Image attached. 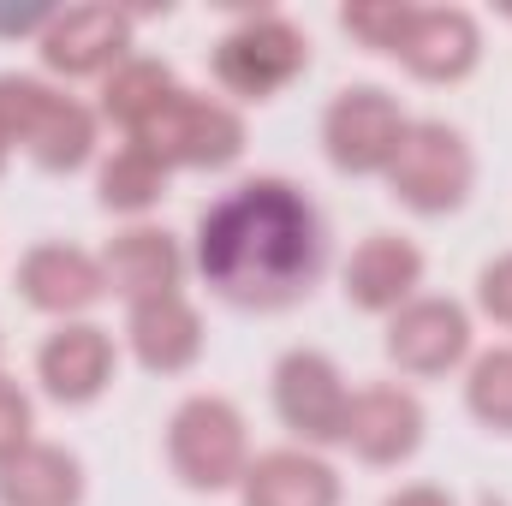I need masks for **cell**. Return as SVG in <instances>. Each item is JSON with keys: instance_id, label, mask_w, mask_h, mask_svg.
Returning <instances> with one entry per match:
<instances>
[{"instance_id": "obj_1", "label": "cell", "mask_w": 512, "mask_h": 506, "mask_svg": "<svg viewBox=\"0 0 512 506\" xmlns=\"http://www.w3.org/2000/svg\"><path fill=\"white\" fill-rule=\"evenodd\" d=\"M191 262L221 304L274 316L316 292L328 268V227L304 185L280 173H256L197 215Z\"/></svg>"}, {"instance_id": "obj_2", "label": "cell", "mask_w": 512, "mask_h": 506, "mask_svg": "<svg viewBox=\"0 0 512 506\" xmlns=\"http://www.w3.org/2000/svg\"><path fill=\"white\" fill-rule=\"evenodd\" d=\"M102 114L36 72H0V143L24 149L42 173H78L96 161Z\"/></svg>"}, {"instance_id": "obj_3", "label": "cell", "mask_w": 512, "mask_h": 506, "mask_svg": "<svg viewBox=\"0 0 512 506\" xmlns=\"http://www.w3.org/2000/svg\"><path fill=\"white\" fill-rule=\"evenodd\" d=\"M251 423L227 393H185L167 417V471L191 495H227L239 489L251 465Z\"/></svg>"}, {"instance_id": "obj_4", "label": "cell", "mask_w": 512, "mask_h": 506, "mask_svg": "<svg viewBox=\"0 0 512 506\" xmlns=\"http://www.w3.org/2000/svg\"><path fill=\"white\" fill-rule=\"evenodd\" d=\"M387 197L423 221L435 215H459L477 191V155H471V137L447 120H411L393 167L382 173Z\"/></svg>"}, {"instance_id": "obj_5", "label": "cell", "mask_w": 512, "mask_h": 506, "mask_svg": "<svg viewBox=\"0 0 512 506\" xmlns=\"http://www.w3.org/2000/svg\"><path fill=\"white\" fill-rule=\"evenodd\" d=\"M209 72L239 102H274L310 72V36L286 12H245L209 54Z\"/></svg>"}, {"instance_id": "obj_6", "label": "cell", "mask_w": 512, "mask_h": 506, "mask_svg": "<svg viewBox=\"0 0 512 506\" xmlns=\"http://www.w3.org/2000/svg\"><path fill=\"white\" fill-rule=\"evenodd\" d=\"M411 131V114L382 84H346L322 108V155L346 179H382Z\"/></svg>"}, {"instance_id": "obj_7", "label": "cell", "mask_w": 512, "mask_h": 506, "mask_svg": "<svg viewBox=\"0 0 512 506\" xmlns=\"http://www.w3.org/2000/svg\"><path fill=\"white\" fill-rule=\"evenodd\" d=\"M268 399L280 429L292 435V447H340L346 441V411H352V387L340 376V364L316 346H292L280 352L274 376H268Z\"/></svg>"}, {"instance_id": "obj_8", "label": "cell", "mask_w": 512, "mask_h": 506, "mask_svg": "<svg viewBox=\"0 0 512 506\" xmlns=\"http://www.w3.org/2000/svg\"><path fill=\"white\" fill-rule=\"evenodd\" d=\"M131 143H149L167 161V173H221V167H233L245 155L251 131H245V114L233 102L179 84V96L161 108V120L143 137H131Z\"/></svg>"}, {"instance_id": "obj_9", "label": "cell", "mask_w": 512, "mask_h": 506, "mask_svg": "<svg viewBox=\"0 0 512 506\" xmlns=\"http://www.w3.org/2000/svg\"><path fill=\"white\" fill-rule=\"evenodd\" d=\"M387 364L405 381H441L453 370H465L477 358V328H471V310L459 298H435V292H417L405 310L387 316L382 334Z\"/></svg>"}, {"instance_id": "obj_10", "label": "cell", "mask_w": 512, "mask_h": 506, "mask_svg": "<svg viewBox=\"0 0 512 506\" xmlns=\"http://www.w3.org/2000/svg\"><path fill=\"white\" fill-rule=\"evenodd\" d=\"M423 435H429L423 399H417L411 387H399V381H370V387L352 393L346 441H340V447H352V459L370 465V471H399V465L417 459Z\"/></svg>"}, {"instance_id": "obj_11", "label": "cell", "mask_w": 512, "mask_h": 506, "mask_svg": "<svg viewBox=\"0 0 512 506\" xmlns=\"http://www.w3.org/2000/svg\"><path fill=\"white\" fill-rule=\"evenodd\" d=\"M12 286H18V298H24L36 316H54V322H84V316L108 298L102 256L84 251V245H66V239L30 245V251L18 256Z\"/></svg>"}, {"instance_id": "obj_12", "label": "cell", "mask_w": 512, "mask_h": 506, "mask_svg": "<svg viewBox=\"0 0 512 506\" xmlns=\"http://www.w3.org/2000/svg\"><path fill=\"white\" fill-rule=\"evenodd\" d=\"M120 376V346L102 322H54V334L36 346V381L54 405L66 411H84L96 405Z\"/></svg>"}, {"instance_id": "obj_13", "label": "cell", "mask_w": 512, "mask_h": 506, "mask_svg": "<svg viewBox=\"0 0 512 506\" xmlns=\"http://www.w3.org/2000/svg\"><path fill=\"white\" fill-rule=\"evenodd\" d=\"M36 54L54 78H108L131 60V12L126 6H60L36 36Z\"/></svg>"}, {"instance_id": "obj_14", "label": "cell", "mask_w": 512, "mask_h": 506, "mask_svg": "<svg viewBox=\"0 0 512 506\" xmlns=\"http://www.w3.org/2000/svg\"><path fill=\"white\" fill-rule=\"evenodd\" d=\"M393 60L417 84H465L483 66V24L465 6H411Z\"/></svg>"}, {"instance_id": "obj_15", "label": "cell", "mask_w": 512, "mask_h": 506, "mask_svg": "<svg viewBox=\"0 0 512 506\" xmlns=\"http://www.w3.org/2000/svg\"><path fill=\"white\" fill-rule=\"evenodd\" d=\"M203 346H209V328H203V310L185 292L126 304V352L137 370H149V376H185V370L203 364Z\"/></svg>"}, {"instance_id": "obj_16", "label": "cell", "mask_w": 512, "mask_h": 506, "mask_svg": "<svg viewBox=\"0 0 512 506\" xmlns=\"http://www.w3.org/2000/svg\"><path fill=\"white\" fill-rule=\"evenodd\" d=\"M423 251L405 233H370L340 268V292L364 316H393L423 292Z\"/></svg>"}, {"instance_id": "obj_17", "label": "cell", "mask_w": 512, "mask_h": 506, "mask_svg": "<svg viewBox=\"0 0 512 506\" xmlns=\"http://www.w3.org/2000/svg\"><path fill=\"white\" fill-rule=\"evenodd\" d=\"M185 268H191L185 245H179L167 227H155V221H131V227H120V233L108 239V251H102L108 292H120L126 304L185 292Z\"/></svg>"}, {"instance_id": "obj_18", "label": "cell", "mask_w": 512, "mask_h": 506, "mask_svg": "<svg viewBox=\"0 0 512 506\" xmlns=\"http://www.w3.org/2000/svg\"><path fill=\"white\" fill-rule=\"evenodd\" d=\"M340 495V471L310 447H268L239 477V506H340Z\"/></svg>"}, {"instance_id": "obj_19", "label": "cell", "mask_w": 512, "mask_h": 506, "mask_svg": "<svg viewBox=\"0 0 512 506\" xmlns=\"http://www.w3.org/2000/svg\"><path fill=\"white\" fill-rule=\"evenodd\" d=\"M84 459L60 441H30L0 465V506H84Z\"/></svg>"}, {"instance_id": "obj_20", "label": "cell", "mask_w": 512, "mask_h": 506, "mask_svg": "<svg viewBox=\"0 0 512 506\" xmlns=\"http://www.w3.org/2000/svg\"><path fill=\"white\" fill-rule=\"evenodd\" d=\"M173 96H179L173 66H167V60H149V54H131L126 66H114V72L102 78L96 114H102L108 126H120L126 137H143V131L161 120V108H167Z\"/></svg>"}, {"instance_id": "obj_21", "label": "cell", "mask_w": 512, "mask_h": 506, "mask_svg": "<svg viewBox=\"0 0 512 506\" xmlns=\"http://www.w3.org/2000/svg\"><path fill=\"white\" fill-rule=\"evenodd\" d=\"M167 185H173L167 161L149 143H131V137L114 155H102V167H96V203L108 215H126V221H149L161 209Z\"/></svg>"}, {"instance_id": "obj_22", "label": "cell", "mask_w": 512, "mask_h": 506, "mask_svg": "<svg viewBox=\"0 0 512 506\" xmlns=\"http://www.w3.org/2000/svg\"><path fill=\"white\" fill-rule=\"evenodd\" d=\"M465 411L489 435H512V346H489L465 364Z\"/></svg>"}, {"instance_id": "obj_23", "label": "cell", "mask_w": 512, "mask_h": 506, "mask_svg": "<svg viewBox=\"0 0 512 506\" xmlns=\"http://www.w3.org/2000/svg\"><path fill=\"white\" fill-rule=\"evenodd\" d=\"M405 24H411V0H352V6H340V30L370 54H393Z\"/></svg>"}, {"instance_id": "obj_24", "label": "cell", "mask_w": 512, "mask_h": 506, "mask_svg": "<svg viewBox=\"0 0 512 506\" xmlns=\"http://www.w3.org/2000/svg\"><path fill=\"white\" fill-rule=\"evenodd\" d=\"M30 441H36V405H30V393L18 381L0 370V465L12 453H24Z\"/></svg>"}, {"instance_id": "obj_25", "label": "cell", "mask_w": 512, "mask_h": 506, "mask_svg": "<svg viewBox=\"0 0 512 506\" xmlns=\"http://www.w3.org/2000/svg\"><path fill=\"white\" fill-rule=\"evenodd\" d=\"M477 310L495 328H512V251L483 262V274H477Z\"/></svg>"}, {"instance_id": "obj_26", "label": "cell", "mask_w": 512, "mask_h": 506, "mask_svg": "<svg viewBox=\"0 0 512 506\" xmlns=\"http://www.w3.org/2000/svg\"><path fill=\"white\" fill-rule=\"evenodd\" d=\"M60 6H0V36H42L48 30V18H54Z\"/></svg>"}, {"instance_id": "obj_27", "label": "cell", "mask_w": 512, "mask_h": 506, "mask_svg": "<svg viewBox=\"0 0 512 506\" xmlns=\"http://www.w3.org/2000/svg\"><path fill=\"white\" fill-rule=\"evenodd\" d=\"M382 506H459L441 483H405V489H393Z\"/></svg>"}, {"instance_id": "obj_28", "label": "cell", "mask_w": 512, "mask_h": 506, "mask_svg": "<svg viewBox=\"0 0 512 506\" xmlns=\"http://www.w3.org/2000/svg\"><path fill=\"white\" fill-rule=\"evenodd\" d=\"M6 155H12V149H6V143H0V173H6Z\"/></svg>"}]
</instances>
